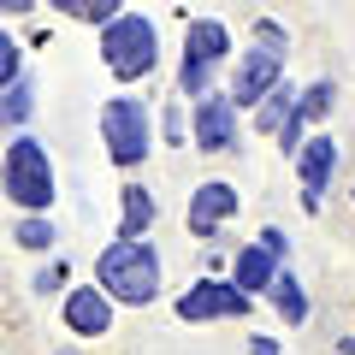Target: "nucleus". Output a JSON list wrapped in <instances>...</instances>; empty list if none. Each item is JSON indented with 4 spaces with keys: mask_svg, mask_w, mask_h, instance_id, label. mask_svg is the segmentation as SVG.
<instances>
[{
    "mask_svg": "<svg viewBox=\"0 0 355 355\" xmlns=\"http://www.w3.org/2000/svg\"><path fill=\"white\" fill-rule=\"evenodd\" d=\"M89 279H101L107 291L119 296V308H148V302H160V291H166V261H160V249H154L148 237H113L95 254Z\"/></svg>",
    "mask_w": 355,
    "mask_h": 355,
    "instance_id": "obj_1",
    "label": "nucleus"
},
{
    "mask_svg": "<svg viewBox=\"0 0 355 355\" xmlns=\"http://www.w3.org/2000/svg\"><path fill=\"white\" fill-rule=\"evenodd\" d=\"M160 142V113L142 101L137 89H119L101 101V148H107V166L113 172H142Z\"/></svg>",
    "mask_w": 355,
    "mask_h": 355,
    "instance_id": "obj_2",
    "label": "nucleus"
},
{
    "mask_svg": "<svg viewBox=\"0 0 355 355\" xmlns=\"http://www.w3.org/2000/svg\"><path fill=\"white\" fill-rule=\"evenodd\" d=\"M95 48H101V65L113 83H142V77L160 71V24L137 6H125L119 18H107L95 30Z\"/></svg>",
    "mask_w": 355,
    "mask_h": 355,
    "instance_id": "obj_3",
    "label": "nucleus"
},
{
    "mask_svg": "<svg viewBox=\"0 0 355 355\" xmlns=\"http://www.w3.org/2000/svg\"><path fill=\"white\" fill-rule=\"evenodd\" d=\"M0 184H6V202L12 207L53 214V202H60V172H53L48 142L30 137V130H12L6 137V154H0Z\"/></svg>",
    "mask_w": 355,
    "mask_h": 355,
    "instance_id": "obj_4",
    "label": "nucleus"
},
{
    "mask_svg": "<svg viewBox=\"0 0 355 355\" xmlns=\"http://www.w3.org/2000/svg\"><path fill=\"white\" fill-rule=\"evenodd\" d=\"M231 60H237V36H231L225 18H207V12L190 18L184 24V53H178V95L184 101H202Z\"/></svg>",
    "mask_w": 355,
    "mask_h": 355,
    "instance_id": "obj_5",
    "label": "nucleus"
},
{
    "mask_svg": "<svg viewBox=\"0 0 355 355\" xmlns=\"http://www.w3.org/2000/svg\"><path fill=\"white\" fill-rule=\"evenodd\" d=\"M254 302H261V296L243 291L231 272L225 279H219V272H196V279L172 296V314H178V326H214V320H254Z\"/></svg>",
    "mask_w": 355,
    "mask_h": 355,
    "instance_id": "obj_6",
    "label": "nucleus"
},
{
    "mask_svg": "<svg viewBox=\"0 0 355 355\" xmlns=\"http://www.w3.org/2000/svg\"><path fill=\"white\" fill-rule=\"evenodd\" d=\"M243 137V107L231 101V89H207L202 101H190V148L196 154H231Z\"/></svg>",
    "mask_w": 355,
    "mask_h": 355,
    "instance_id": "obj_7",
    "label": "nucleus"
},
{
    "mask_svg": "<svg viewBox=\"0 0 355 355\" xmlns=\"http://www.w3.org/2000/svg\"><path fill=\"white\" fill-rule=\"evenodd\" d=\"M284 60H291V53H272V48H261V42L237 48V60H231V77H225L231 101H237L243 113H249V107H261V95H272V89L284 83Z\"/></svg>",
    "mask_w": 355,
    "mask_h": 355,
    "instance_id": "obj_8",
    "label": "nucleus"
},
{
    "mask_svg": "<svg viewBox=\"0 0 355 355\" xmlns=\"http://www.w3.org/2000/svg\"><path fill=\"white\" fill-rule=\"evenodd\" d=\"M113 314H119V296L107 291L101 279L71 284V291L60 296V326L71 331V338H107V331H113Z\"/></svg>",
    "mask_w": 355,
    "mask_h": 355,
    "instance_id": "obj_9",
    "label": "nucleus"
},
{
    "mask_svg": "<svg viewBox=\"0 0 355 355\" xmlns=\"http://www.w3.org/2000/svg\"><path fill=\"white\" fill-rule=\"evenodd\" d=\"M237 214H243V196H237V184H231V178H202V184L190 190L184 225H190V237L214 243V237H219V231H225Z\"/></svg>",
    "mask_w": 355,
    "mask_h": 355,
    "instance_id": "obj_10",
    "label": "nucleus"
},
{
    "mask_svg": "<svg viewBox=\"0 0 355 355\" xmlns=\"http://www.w3.org/2000/svg\"><path fill=\"white\" fill-rule=\"evenodd\" d=\"M338 160H343L338 137H331V130L320 125L314 137H308L302 148H296V160H291V166H296V184H302V190H320V196H326L331 184H338Z\"/></svg>",
    "mask_w": 355,
    "mask_h": 355,
    "instance_id": "obj_11",
    "label": "nucleus"
},
{
    "mask_svg": "<svg viewBox=\"0 0 355 355\" xmlns=\"http://www.w3.org/2000/svg\"><path fill=\"white\" fill-rule=\"evenodd\" d=\"M279 266H284V254H272L261 237H249V243H237V254H231V279L266 302V291H272V279H279Z\"/></svg>",
    "mask_w": 355,
    "mask_h": 355,
    "instance_id": "obj_12",
    "label": "nucleus"
},
{
    "mask_svg": "<svg viewBox=\"0 0 355 355\" xmlns=\"http://www.w3.org/2000/svg\"><path fill=\"white\" fill-rule=\"evenodd\" d=\"M266 308H272V320H279V326H308V314H314L308 284L291 272V261L279 266V279H272V291H266Z\"/></svg>",
    "mask_w": 355,
    "mask_h": 355,
    "instance_id": "obj_13",
    "label": "nucleus"
},
{
    "mask_svg": "<svg viewBox=\"0 0 355 355\" xmlns=\"http://www.w3.org/2000/svg\"><path fill=\"white\" fill-rule=\"evenodd\" d=\"M6 237H12L24 254H53V243H60V225H53V214H36V207H12V219H6Z\"/></svg>",
    "mask_w": 355,
    "mask_h": 355,
    "instance_id": "obj_14",
    "label": "nucleus"
},
{
    "mask_svg": "<svg viewBox=\"0 0 355 355\" xmlns=\"http://www.w3.org/2000/svg\"><path fill=\"white\" fill-rule=\"evenodd\" d=\"M42 113V89L36 77H12V83H0V125L6 130H30Z\"/></svg>",
    "mask_w": 355,
    "mask_h": 355,
    "instance_id": "obj_15",
    "label": "nucleus"
},
{
    "mask_svg": "<svg viewBox=\"0 0 355 355\" xmlns=\"http://www.w3.org/2000/svg\"><path fill=\"white\" fill-rule=\"evenodd\" d=\"M154 196L148 184H137V178H125V190H119V237H148L154 231Z\"/></svg>",
    "mask_w": 355,
    "mask_h": 355,
    "instance_id": "obj_16",
    "label": "nucleus"
},
{
    "mask_svg": "<svg viewBox=\"0 0 355 355\" xmlns=\"http://www.w3.org/2000/svg\"><path fill=\"white\" fill-rule=\"evenodd\" d=\"M296 89H302V83H291V77H284V83L272 89V95H261V107H249L254 130H261L266 142H279V130L291 125V113H296Z\"/></svg>",
    "mask_w": 355,
    "mask_h": 355,
    "instance_id": "obj_17",
    "label": "nucleus"
},
{
    "mask_svg": "<svg viewBox=\"0 0 355 355\" xmlns=\"http://www.w3.org/2000/svg\"><path fill=\"white\" fill-rule=\"evenodd\" d=\"M331 113H338V83H331V77H314V83L296 89V119H302V125L320 130Z\"/></svg>",
    "mask_w": 355,
    "mask_h": 355,
    "instance_id": "obj_18",
    "label": "nucleus"
},
{
    "mask_svg": "<svg viewBox=\"0 0 355 355\" xmlns=\"http://www.w3.org/2000/svg\"><path fill=\"white\" fill-rule=\"evenodd\" d=\"M42 6L60 12V18H71V24H89V30H101L107 18L125 12V0H42Z\"/></svg>",
    "mask_w": 355,
    "mask_h": 355,
    "instance_id": "obj_19",
    "label": "nucleus"
},
{
    "mask_svg": "<svg viewBox=\"0 0 355 355\" xmlns=\"http://www.w3.org/2000/svg\"><path fill=\"white\" fill-rule=\"evenodd\" d=\"M30 291H36V296H53V291H71V266H65V261H42L36 272H30Z\"/></svg>",
    "mask_w": 355,
    "mask_h": 355,
    "instance_id": "obj_20",
    "label": "nucleus"
},
{
    "mask_svg": "<svg viewBox=\"0 0 355 355\" xmlns=\"http://www.w3.org/2000/svg\"><path fill=\"white\" fill-rule=\"evenodd\" d=\"M178 101H184V95H178ZM178 101H166V107H160V142L184 148V142H190V113H184Z\"/></svg>",
    "mask_w": 355,
    "mask_h": 355,
    "instance_id": "obj_21",
    "label": "nucleus"
},
{
    "mask_svg": "<svg viewBox=\"0 0 355 355\" xmlns=\"http://www.w3.org/2000/svg\"><path fill=\"white\" fill-rule=\"evenodd\" d=\"M249 42H261V48H272V53H291V30H284L279 18H254Z\"/></svg>",
    "mask_w": 355,
    "mask_h": 355,
    "instance_id": "obj_22",
    "label": "nucleus"
},
{
    "mask_svg": "<svg viewBox=\"0 0 355 355\" xmlns=\"http://www.w3.org/2000/svg\"><path fill=\"white\" fill-rule=\"evenodd\" d=\"M12 77H24V42L0 36V83H12Z\"/></svg>",
    "mask_w": 355,
    "mask_h": 355,
    "instance_id": "obj_23",
    "label": "nucleus"
},
{
    "mask_svg": "<svg viewBox=\"0 0 355 355\" xmlns=\"http://www.w3.org/2000/svg\"><path fill=\"white\" fill-rule=\"evenodd\" d=\"M254 237H261V243H266V249H272V254H284V261H291V237H284L279 225H261V231H254Z\"/></svg>",
    "mask_w": 355,
    "mask_h": 355,
    "instance_id": "obj_24",
    "label": "nucleus"
},
{
    "mask_svg": "<svg viewBox=\"0 0 355 355\" xmlns=\"http://www.w3.org/2000/svg\"><path fill=\"white\" fill-rule=\"evenodd\" d=\"M249 349H254V355H279L284 338H279V331H249Z\"/></svg>",
    "mask_w": 355,
    "mask_h": 355,
    "instance_id": "obj_25",
    "label": "nucleus"
},
{
    "mask_svg": "<svg viewBox=\"0 0 355 355\" xmlns=\"http://www.w3.org/2000/svg\"><path fill=\"white\" fill-rule=\"evenodd\" d=\"M296 202H302V214H308V219H320V207H326V196H320V190H296Z\"/></svg>",
    "mask_w": 355,
    "mask_h": 355,
    "instance_id": "obj_26",
    "label": "nucleus"
},
{
    "mask_svg": "<svg viewBox=\"0 0 355 355\" xmlns=\"http://www.w3.org/2000/svg\"><path fill=\"white\" fill-rule=\"evenodd\" d=\"M0 12H6V18H30V12H36V0H0Z\"/></svg>",
    "mask_w": 355,
    "mask_h": 355,
    "instance_id": "obj_27",
    "label": "nucleus"
},
{
    "mask_svg": "<svg viewBox=\"0 0 355 355\" xmlns=\"http://www.w3.org/2000/svg\"><path fill=\"white\" fill-rule=\"evenodd\" d=\"M338 355H355V331H343V338H338Z\"/></svg>",
    "mask_w": 355,
    "mask_h": 355,
    "instance_id": "obj_28",
    "label": "nucleus"
},
{
    "mask_svg": "<svg viewBox=\"0 0 355 355\" xmlns=\"http://www.w3.org/2000/svg\"><path fill=\"white\" fill-rule=\"evenodd\" d=\"M349 202H355V178H349Z\"/></svg>",
    "mask_w": 355,
    "mask_h": 355,
    "instance_id": "obj_29",
    "label": "nucleus"
}]
</instances>
